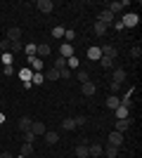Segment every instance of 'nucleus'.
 Here are the masks:
<instances>
[{"instance_id": "de8ad7c7", "label": "nucleus", "mask_w": 142, "mask_h": 158, "mask_svg": "<svg viewBox=\"0 0 142 158\" xmlns=\"http://www.w3.org/2000/svg\"><path fill=\"white\" fill-rule=\"evenodd\" d=\"M0 123H5V116H2V113H0Z\"/></svg>"}, {"instance_id": "ea45409f", "label": "nucleus", "mask_w": 142, "mask_h": 158, "mask_svg": "<svg viewBox=\"0 0 142 158\" xmlns=\"http://www.w3.org/2000/svg\"><path fill=\"white\" fill-rule=\"evenodd\" d=\"M85 120H88L85 116H78V118H74V123H76V127H83V125H85Z\"/></svg>"}, {"instance_id": "58836bf2", "label": "nucleus", "mask_w": 142, "mask_h": 158, "mask_svg": "<svg viewBox=\"0 0 142 158\" xmlns=\"http://www.w3.org/2000/svg\"><path fill=\"white\" fill-rule=\"evenodd\" d=\"M62 66H67V59H64V57H57V61H54V69L59 71Z\"/></svg>"}, {"instance_id": "c03bdc74", "label": "nucleus", "mask_w": 142, "mask_h": 158, "mask_svg": "<svg viewBox=\"0 0 142 158\" xmlns=\"http://www.w3.org/2000/svg\"><path fill=\"white\" fill-rule=\"evenodd\" d=\"M118 87H121V85H118V83H111V85H109V90H111V94H116V92H118Z\"/></svg>"}, {"instance_id": "9d476101", "label": "nucleus", "mask_w": 142, "mask_h": 158, "mask_svg": "<svg viewBox=\"0 0 142 158\" xmlns=\"http://www.w3.org/2000/svg\"><path fill=\"white\" fill-rule=\"evenodd\" d=\"M59 57H64V59H69V57H74V45L71 43H67V45L59 47Z\"/></svg>"}, {"instance_id": "2eb2a0df", "label": "nucleus", "mask_w": 142, "mask_h": 158, "mask_svg": "<svg viewBox=\"0 0 142 158\" xmlns=\"http://www.w3.org/2000/svg\"><path fill=\"white\" fill-rule=\"evenodd\" d=\"M31 123H33V120L28 118V116H21L17 125H19V130H21V132H26V130H31Z\"/></svg>"}, {"instance_id": "aec40b11", "label": "nucleus", "mask_w": 142, "mask_h": 158, "mask_svg": "<svg viewBox=\"0 0 142 158\" xmlns=\"http://www.w3.org/2000/svg\"><path fill=\"white\" fill-rule=\"evenodd\" d=\"M47 54H50V45H45V43H43V45H36V57H47Z\"/></svg>"}, {"instance_id": "cd10ccee", "label": "nucleus", "mask_w": 142, "mask_h": 158, "mask_svg": "<svg viewBox=\"0 0 142 158\" xmlns=\"http://www.w3.org/2000/svg\"><path fill=\"white\" fill-rule=\"evenodd\" d=\"M21 156H33V144H21Z\"/></svg>"}, {"instance_id": "423d86ee", "label": "nucleus", "mask_w": 142, "mask_h": 158, "mask_svg": "<svg viewBox=\"0 0 142 158\" xmlns=\"http://www.w3.org/2000/svg\"><path fill=\"white\" fill-rule=\"evenodd\" d=\"M114 113H116V120H123V118H128V116H130V109H128V106H123V104H118L114 109Z\"/></svg>"}, {"instance_id": "a19ab883", "label": "nucleus", "mask_w": 142, "mask_h": 158, "mask_svg": "<svg viewBox=\"0 0 142 158\" xmlns=\"http://www.w3.org/2000/svg\"><path fill=\"white\" fill-rule=\"evenodd\" d=\"M64 38H67V43H71L76 38V31H64Z\"/></svg>"}, {"instance_id": "37998d69", "label": "nucleus", "mask_w": 142, "mask_h": 158, "mask_svg": "<svg viewBox=\"0 0 142 158\" xmlns=\"http://www.w3.org/2000/svg\"><path fill=\"white\" fill-rule=\"evenodd\" d=\"M111 26H114V28H116V31H123V24H121V19H116V21H114V24H111Z\"/></svg>"}, {"instance_id": "bb28decb", "label": "nucleus", "mask_w": 142, "mask_h": 158, "mask_svg": "<svg viewBox=\"0 0 142 158\" xmlns=\"http://www.w3.org/2000/svg\"><path fill=\"white\" fill-rule=\"evenodd\" d=\"M24 52H26V59H28V57H36V43H28V45H24Z\"/></svg>"}, {"instance_id": "6e6552de", "label": "nucleus", "mask_w": 142, "mask_h": 158, "mask_svg": "<svg viewBox=\"0 0 142 158\" xmlns=\"http://www.w3.org/2000/svg\"><path fill=\"white\" fill-rule=\"evenodd\" d=\"M31 132H33L36 137H38V135H45V123H41V120H33V123H31Z\"/></svg>"}, {"instance_id": "f8f14e48", "label": "nucleus", "mask_w": 142, "mask_h": 158, "mask_svg": "<svg viewBox=\"0 0 142 158\" xmlns=\"http://www.w3.org/2000/svg\"><path fill=\"white\" fill-rule=\"evenodd\" d=\"M95 90H97V87H95V83H90V80L81 85V92L85 94V97H93V94H95Z\"/></svg>"}, {"instance_id": "393cba45", "label": "nucleus", "mask_w": 142, "mask_h": 158, "mask_svg": "<svg viewBox=\"0 0 142 158\" xmlns=\"http://www.w3.org/2000/svg\"><path fill=\"white\" fill-rule=\"evenodd\" d=\"M62 130H76L74 118H64V120H62Z\"/></svg>"}, {"instance_id": "09e8293b", "label": "nucleus", "mask_w": 142, "mask_h": 158, "mask_svg": "<svg viewBox=\"0 0 142 158\" xmlns=\"http://www.w3.org/2000/svg\"><path fill=\"white\" fill-rule=\"evenodd\" d=\"M17 158H31V156H21V153H19V156H17Z\"/></svg>"}, {"instance_id": "f03ea898", "label": "nucleus", "mask_w": 142, "mask_h": 158, "mask_svg": "<svg viewBox=\"0 0 142 158\" xmlns=\"http://www.w3.org/2000/svg\"><path fill=\"white\" fill-rule=\"evenodd\" d=\"M97 21H100V24H104V26H111V24L116 21V14H111L109 10H102L100 17H97Z\"/></svg>"}, {"instance_id": "5701e85b", "label": "nucleus", "mask_w": 142, "mask_h": 158, "mask_svg": "<svg viewBox=\"0 0 142 158\" xmlns=\"http://www.w3.org/2000/svg\"><path fill=\"white\" fill-rule=\"evenodd\" d=\"M123 80H126V71H123V69H116V71H114V83L121 85Z\"/></svg>"}, {"instance_id": "1a4fd4ad", "label": "nucleus", "mask_w": 142, "mask_h": 158, "mask_svg": "<svg viewBox=\"0 0 142 158\" xmlns=\"http://www.w3.org/2000/svg\"><path fill=\"white\" fill-rule=\"evenodd\" d=\"M52 0H38V10H41V12L43 14H50V12H52Z\"/></svg>"}, {"instance_id": "8fccbe9b", "label": "nucleus", "mask_w": 142, "mask_h": 158, "mask_svg": "<svg viewBox=\"0 0 142 158\" xmlns=\"http://www.w3.org/2000/svg\"><path fill=\"white\" fill-rule=\"evenodd\" d=\"M0 158H2V151H0Z\"/></svg>"}, {"instance_id": "2f4dec72", "label": "nucleus", "mask_w": 142, "mask_h": 158, "mask_svg": "<svg viewBox=\"0 0 142 158\" xmlns=\"http://www.w3.org/2000/svg\"><path fill=\"white\" fill-rule=\"evenodd\" d=\"M12 59H14V57H12V54H10V52H2V54H0V61H2V64H12Z\"/></svg>"}, {"instance_id": "ddd939ff", "label": "nucleus", "mask_w": 142, "mask_h": 158, "mask_svg": "<svg viewBox=\"0 0 142 158\" xmlns=\"http://www.w3.org/2000/svg\"><path fill=\"white\" fill-rule=\"evenodd\" d=\"M19 78H21V83H31V78H33V71L28 69V66H24L19 71Z\"/></svg>"}, {"instance_id": "4c0bfd02", "label": "nucleus", "mask_w": 142, "mask_h": 158, "mask_svg": "<svg viewBox=\"0 0 142 158\" xmlns=\"http://www.w3.org/2000/svg\"><path fill=\"white\" fill-rule=\"evenodd\" d=\"M130 54H133L135 59H140V57H142V47H140V45H135L133 50H130Z\"/></svg>"}, {"instance_id": "c85d7f7f", "label": "nucleus", "mask_w": 142, "mask_h": 158, "mask_svg": "<svg viewBox=\"0 0 142 158\" xmlns=\"http://www.w3.org/2000/svg\"><path fill=\"white\" fill-rule=\"evenodd\" d=\"M45 83V76L43 73H33V78H31V85H43Z\"/></svg>"}, {"instance_id": "473e14b6", "label": "nucleus", "mask_w": 142, "mask_h": 158, "mask_svg": "<svg viewBox=\"0 0 142 158\" xmlns=\"http://www.w3.org/2000/svg\"><path fill=\"white\" fill-rule=\"evenodd\" d=\"M59 78L69 80V78H71V69H67V66H62V69H59Z\"/></svg>"}, {"instance_id": "e433bc0d", "label": "nucleus", "mask_w": 142, "mask_h": 158, "mask_svg": "<svg viewBox=\"0 0 142 158\" xmlns=\"http://www.w3.org/2000/svg\"><path fill=\"white\" fill-rule=\"evenodd\" d=\"M67 69H78V59H76V54L67 59Z\"/></svg>"}, {"instance_id": "20e7f679", "label": "nucleus", "mask_w": 142, "mask_h": 158, "mask_svg": "<svg viewBox=\"0 0 142 158\" xmlns=\"http://www.w3.org/2000/svg\"><path fill=\"white\" fill-rule=\"evenodd\" d=\"M109 144H111V146H116V149H121V144H123V135L114 130L111 135H109Z\"/></svg>"}, {"instance_id": "39448f33", "label": "nucleus", "mask_w": 142, "mask_h": 158, "mask_svg": "<svg viewBox=\"0 0 142 158\" xmlns=\"http://www.w3.org/2000/svg\"><path fill=\"white\" fill-rule=\"evenodd\" d=\"M102 50V57H109V59H116L118 57V50H116L114 45H104V47H100Z\"/></svg>"}, {"instance_id": "6ab92c4d", "label": "nucleus", "mask_w": 142, "mask_h": 158, "mask_svg": "<svg viewBox=\"0 0 142 158\" xmlns=\"http://www.w3.org/2000/svg\"><path fill=\"white\" fill-rule=\"evenodd\" d=\"M76 156H78V158H90V153H88V144H85V142L76 146Z\"/></svg>"}, {"instance_id": "79ce46f5", "label": "nucleus", "mask_w": 142, "mask_h": 158, "mask_svg": "<svg viewBox=\"0 0 142 158\" xmlns=\"http://www.w3.org/2000/svg\"><path fill=\"white\" fill-rule=\"evenodd\" d=\"M0 50H2V52H10V40H2V43H0Z\"/></svg>"}, {"instance_id": "dca6fc26", "label": "nucleus", "mask_w": 142, "mask_h": 158, "mask_svg": "<svg viewBox=\"0 0 142 158\" xmlns=\"http://www.w3.org/2000/svg\"><path fill=\"white\" fill-rule=\"evenodd\" d=\"M121 7H128V0H123V2H109V5H107V10H109L111 14H116L118 10H121Z\"/></svg>"}, {"instance_id": "4468645a", "label": "nucleus", "mask_w": 142, "mask_h": 158, "mask_svg": "<svg viewBox=\"0 0 142 158\" xmlns=\"http://www.w3.org/2000/svg\"><path fill=\"white\" fill-rule=\"evenodd\" d=\"M19 52H24V43L21 40H14V43H10V54H19Z\"/></svg>"}, {"instance_id": "a18cd8bd", "label": "nucleus", "mask_w": 142, "mask_h": 158, "mask_svg": "<svg viewBox=\"0 0 142 158\" xmlns=\"http://www.w3.org/2000/svg\"><path fill=\"white\" fill-rule=\"evenodd\" d=\"M12 73H14V66L7 64V66H5V76H12Z\"/></svg>"}, {"instance_id": "72a5a7b5", "label": "nucleus", "mask_w": 142, "mask_h": 158, "mask_svg": "<svg viewBox=\"0 0 142 158\" xmlns=\"http://www.w3.org/2000/svg\"><path fill=\"white\" fill-rule=\"evenodd\" d=\"M24 142H26V144H33V142H36V135L31 130H26V132H24Z\"/></svg>"}, {"instance_id": "7c9ffc66", "label": "nucleus", "mask_w": 142, "mask_h": 158, "mask_svg": "<svg viewBox=\"0 0 142 158\" xmlns=\"http://www.w3.org/2000/svg\"><path fill=\"white\" fill-rule=\"evenodd\" d=\"M100 64H102V69H107V71H109V69H111V66H114L116 61H114V59H109V57H102V59H100Z\"/></svg>"}, {"instance_id": "b1692460", "label": "nucleus", "mask_w": 142, "mask_h": 158, "mask_svg": "<svg viewBox=\"0 0 142 158\" xmlns=\"http://www.w3.org/2000/svg\"><path fill=\"white\" fill-rule=\"evenodd\" d=\"M118 104H121V99L116 97V94H109V99H107V106H109V109H116Z\"/></svg>"}, {"instance_id": "c756f323", "label": "nucleus", "mask_w": 142, "mask_h": 158, "mask_svg": "<svg viewBox=\"0 0 142 158\" xmlns=\"http://www.w3.org/2000/svg\"><path fill=\"white\" fill-rule=\"evenodd\" d=\"M76 78H78V83L83 85V83H88V80H90V76H88V71H83V69H81V71L76 73Z\"/></svg>"}, {"instance_id": "9b49d317", "label": "nucleus", "mask_w": 142, "mask_h": 158, "mask_svg": "<svg viewBox=\"0 0 142 158\" xmlns=\"http://www.w3.org/2000/svg\"><path fill=\"white\" fill-rule=\"evenodd\" d=\"M88 59H93V61H97V59H102V50L97 45H93V47H88Z\"/></svg>"}, {"instance_id": "49530a36", "label": "nucleus", "mask_w": 142, "mask_h": 158, "mask_svg": "<svg viewBox=\"0 0 142 158\" xmlns=\"http://www.w3.org/2000/svg\"><path fill=\"white\" fill-rule=\"evenodd\" d=\"M2 158H14V156H12V153H7V151H5V153H2Z\"/></svg>"}, {"instance_id": "412c9836", "label": "nucleus", "mask_w": 142, "mask_h": 158, "mask_svg": "<svg viewBox=\"0 0 142 158\" xmlns=\"http://www.w3.org/2000/svg\"><path fill=\"white\" fill-rule=\"evenodd\" d=\"M128 127H130V118H123V120H116V132H121V135H123V132L128 130Z\"/></svg>"}, {"instance_id": "7ed1b4c3", "label": "nucleus", "mask_w": 142, "mask_h": 158, "mask_svg": "<svg viewBox=\"0 0 142 158\" xmlns=\"http://www.w3.org/2000/svg\"><path fill=\"white\" fill-rule=\"evenodd\" d=\"M26 61L31 64L28 69H31L33 73H43V59H41V57H28Z\"/></svg>"}, {"instance_id": "a211bd4d", "label": "nucleus", "mask_w": 142, "mask_h": 158, "mask_svg": "<svg viewBox=\"0 0 142 158\" xmlns=\"http://www.w3.org/2000/svg\"><path fill=\"white\" fill-rule=\"evenodd\" d=\"M43 76H45V80H59V71H57L54 66H50V69H47Z\"/></svg>"}, {"instance_id": "0eeeda50", "label": "nucleus", "mask_w": 142, "mask_h": 158, "mask_svg": "<svg viewBox=\"0 0 142 158\" xmlns=\"http://www.w3.org/2000/svg\"><path fill=\"white\" fill-rule=\"evenodd\" d=\"M7 40H10V43H14V40H21V28H19V26L7 28Z\"/></svg>"}, {"instance_id": "f704fd0d", "label": "nucleus", "mask_w": 142, "mask_h": 158, "mask_svg": "<svg viewBox=\"0 0 142 158\" xmlns=\"http://www.w3.org/2000/svg\"><path fill=\"white\" fill-rule=\"evenodd\" d=\"M95 33H97V35H104V33H107V26H104V24H100V21H97V24H95V28H93Z\"/></svg>"}, {"instance_id": "f257e3e1", "label": "nucleus", "mask_w": 142, "mask_h": 158, "mask_svg": "<svg viewBox=\"0 0 142 158\" xmlns=\"http://www.w3.org/2000/svg\"><path fill=\"white\" fill-rule=\"evenodd\" d=\"M121 24H123V28H133V26L140 24V17H137L135 12H128V14H123V17H121Z\"/></svg>"}, {"instance_id": "c9c22d12", "label": "nucleus", "mask_w": 142, "mask_h": 158, "mask_svg": "<svg viewBox=\"0 0 142 158\" xmlns=\"http://www.w3.org/2000/svg\"><path fill=\"white\" fill-rule=\"evenodd\" d=\"M64 31H67L64 26H54V28H52V38H62V35H64Z\"/></svg>"}, {"instance_id": "a878e982", "label": "nucleus", "mask_w": 142, "mask_h": 158, "mask_svg": "<svg viewBox=\"0 0 142 158\" xmlns=\"http://www.w3.org/2000/svg\"><path fill=\"white\" fill-rule=\"evenodd\" d=\"M102 153H107L109 158H116V156H118V149H116V146H111V144H109L107 149H102Z\"/></svg>"}, {"instance_id": "f3484780", "label": "nucleus", "mask_w": 142, "mask_h": 158, "mask_svg": "<svg viewBox=\"0 0 142 158\" xmlns=\"http://www.w3.org/2000/svg\"><path fill=\"white\" fill-rule=\"evenodd\" d=\"M102 149H104L102 144H88V153H90V158H95V156H102Z\"/></svg>"}, {"instance_id": "4be33fe9", "label": "nucleus", "mask_w": 142, "mask_h": 158, "mask_svg": "<svg viewBox=\"0 0 142 158\" xmlns=\"http://www.w3.org/2000/svg\"><path fill=\"white\" fill-rule=\"evenodd\" d=\"M43 137H45V142H47L50 146H54L57 142H59V135H57V132H45Z\"/></svg>"}]
</instances>
